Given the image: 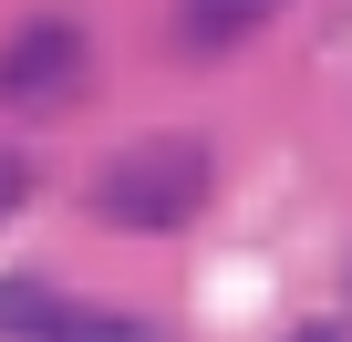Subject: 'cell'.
<instances>
[{
	"label": "cell",
	"instance_id": "obj_3",
	"mask_svg": "<svg viewBox=\"0 0 352 342\" xmlns=\"http://www.w3.org/2000/svg\"><path fill=\"white\" fill-rule=\"evenodd\" d=\"M270 21H280V0H176V32H187L197 52H228V42L270 32Z\"/></svg>",
	"mask_w": 352,
	"mask_h": 342
},
{
	"label": "cell",
	"instance_id": "obj_5",
	"mask_svg": "<svg viewBox=\"0 0 352 342\" xmlns=\"http://www.w3.org/2000/svg\"><path fill=\"white\" fill-rule=\"evenodd\" d=\"M21 208H32V156L0 145V218H21Z\"/></svg>",
	"mask_w": 352,
	"mask_h": 342
},
{
	"label": "cell",
	"instance_id": "obj_4",
	"mask_svg": "<svg viewBox=\"0 0 352 342\" xmlns=\"http://www.w3.org/2000/svg\"><path fill=\"white\" fill-rule=\"evenodd\" d=\"M52 321H63V290L42 270H11V280H0V342H52Z\"/></svg>",
	"mask_w": 352,
	"mask_h": 342
},
{
	"label": "cell",
	"instance_id": "obj_6",
	"mask_svg": "<svg viewBox=\"0 0 352 342\" xmlns=\"http://www.w3.org/2000/svg\"><path fill=\"white\" fill-rule=\"evenodd\" d=\"M290 342H352V332H342V321H311V332H290Z\"/></svg>",
	"mask_w": 352,
	"mask_h": 342
},
{
	"label": "cell",
	"instance_id": "obj_2",
	"mask_svg": "<svg viewBox=\"0 0 352 342\" xmlns=\"http://www.w3.org/2000/svg\"><path fill=\"white\" fill-rule=\"evenodd\" d=\"M83 21H63V11H32L11 42H0V104H63L73 83H83Z\"/></svg>",
	"mask_w": 352,
	"mask_h": 342
},
{
	"label": "cell",
	"instance_id": "obj_1",
	"mask_svg": "<svg viewBox=\"0 0 352 342\" xmlns=\"http://www.w3.org/2000/svg\"><path fill=\"white\" fill-rule=\"evenodd\" d=\"M208 197H218V156H208L197 135H135L124 156L94 166V218L124 228V239H166V228H187Z\"/></svg>",
	"mask_w": 352,
	"mask_h": 342
}]
</instances>
